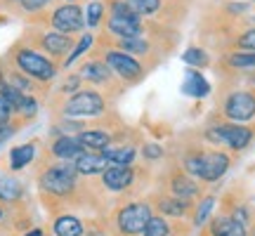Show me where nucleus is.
<instances>
[{
  "mask_svg": "<svg viewBox=\"0 0 255 236\" xmlns=\"http://www.w3.org/2000/svg\"><path fill=\"white\" fill-rule=\"evenodd\" d=\"M78 177L73 161H55L38 175V187L45 199L69 201L78 191Z\"/></svg>",
  "mask_w": 255,
  "mask_h": 236,
  "instance_id": "1",
  "label": "nucleus"
},
{
  "mask_svg": "<svg viewBox=\"0 0 255 236\" xmlns=\"http://www.w3.org/2000/svg\"><path fill=\"white\" fill-rule=\"evenodd\" d=\"M255 127L246 123H232V120H220L203 130V139L213 146H229L232 151H244L253 142Z\"/></svg>",
  "mask_w": 255,
  "mask_h": 236,
  "instance_id": "2",
  "label": "nucleus"
},
{
  "mask_svg": "<svg viewBox=\"0 0 255 236\" xmlns=\"http://www.w3.org/2000/svg\"><path fill=\"white\" fill-rule=\"evenodd\" d=\"M151 215H154V208H151L149 199L128 201L114 213V229L121 236H139L144 232L146 222L151 220Z\"/></svg>",
  "mask_w": 255,
  "mask_h": 236,
  "instance_id": "3",
  "label": "nucleus"
},
{
  "mask_svg": "<svg viewBox=\"0 0 255 236\" xmlns=\"http://www.w3.org/2000/svg\"><path fill=\"white\" fill-rule=\"evenodd\" d=\"M12 59H14L19 71L36 83H50L57 76L55 64L50 62L45 55H40L38 50H33V47H24V45L14 47Z\"/></svg>",
  "mask_w": 255,
  "mask_h": 236,
  "instance_id": "4",
  "label": "nucleus"
},
{
  "mask_svg": "<svg viewBox=\"0 0 255 236\" xmlns=\"http://www.w3.org/2000/svg\"><path fill=\"white\" fill-rule=\"evenodd\" d=\"M107 111V100L97 90H78L62 104V114L66 118H95Z\"/></svg>",
  "mask_w": 255,
  "mask_h": 236,
  "instance_id": "5",
  "label": "nucleus"
},
{
  "mask_svg": "<svg viewBox=\"0 0 255 236\" xmlns=\"http://www.w3.org/2000/svg\"><path fill=\"white\" fill-rule=\"evenodd\" d=\"M220 114L232 123H248L255 118V90H234L220 104Z\"/></svg>",
  "mask_w": 255,
  "mask_h": 236,
  "instance_id": "6",
  "label": "nucleus"
},
{
  "mask_svg": "<svg viewBox=\"0 0 255 236\" xmlns=\"http://www.w3.org/2000/svg\"><path fill=\"white\" fill-rule=\"evenodd\" d=\"M104 64L119 76L121 81L128 83V85H135V83H139L146 76V71L142 69V64L137 62L135 57L123 52V50H116V47L104 52Z\"/></svg>",
  "mask_w": 255,
  "mask_h": 236,
  "instance_id": "7",
  "label": "nucleus"
},
{
  "mask_svg": "<svg viewBox=\"0 0 255 236\" xmlns=\"http://www.w3.org/2000/svg\"><path fill=\"white\" fill-rule=\"evenodd\" d=\"M201 182L194 180L191 175H187L182 168H173L170 175H168V182H165V194H170V196H177V199L182 201H194L201 196Z\"/></svg>",
  "mask_w": 255,
  "mask_h": 236,
  "instance_id": "8",
  "label": "nucleus"
},
{
  "mask_svg": "<svg viewBox=\"0 0 255 236\" xmlns=\"http://www.w3.org/2000/svg\"><path fill=\"white\" fill-rule=\"evenodd\" d=\"M232 168V158L229 154L220 151V149H203V161H201V173L199 182H218L225 177L227 170Z\"/></svg>",
  "mask_w": 255,
  "mask_h": 236,
  "instance_id": "9",
  "label": "nucleus"
},
{
  "mask_svg": "<svg viewBox=\"0 0 255 236\" xmlns=\"http://www.w3.org/2000/svg\"><path fill=\"white\" fill-rule=\"evenodd\" d=\"M151 208L158 210V215L163 218H175V220H182V218H191V210H194V203L191 201H182L177 196H170L165 191H156L151 194Z\"/></svg>",
  "mask_w": 255,
  "mask_h": 236,
  "instance_id": "10",
  "label": "nucleus"
},
{
  "mask_svg": "<svg viewBox=\"0 0 255 236\" xmlns=\"http://www.w3.org/2000/svg\"><path fill=\"white\" fill-rule=\"evenodd\" d=\"M50 21H52L55 31L66 33V36H71V33H76V31H81V28L85 26L83 9L78 7V5H73V2H66L62 7H57L55 12H52V19H50Z\"/></svg>",
  "mask_w": 255,
  "mask_h": 236,
  "instance_id": "11",
  "label": "nucleus"
},
{
  "mask_svg": "<svg viewBox=\"0 0 255 236\" xmlns=\"http://www.w3.org/2000/svg\"><path fill=\"white\" fill-rule=\"evenodd\" d=\"M135 165H109L100 177L104 189L119 194V191H128L135 184Z\"/></svg>",
  "mask_w": 255,
  "mask_h": 236,
  "instance_id": "12",
  "label": "nucleus"
},
{
  "mask_svg": "<svg viewBox=\"0 0 255 236\" xmlns=\"http://www.w3.org/2000/svg\"><path fill=\"white\" fill-rule=\"evenodd\" d=\"M73 165H76V170H78L81 177H97V175H102L109 168V161H107L100 151H83V154L73 161Z\"/></svg>",
  "mask_w": 255,
  "mask_h": 236,
  "instance_id": "13",
  "label": "nucleus"
},
{
  "mask_svg": "<svg viewBox=\"0 0 255 236\" xmlns=\"http://www.w3.org/2000/svg\"><path fill=\"white\" fill-rule=\"evenodd\" d=\"M206 234L208 236H248V229L244 225H239L234 218L220 213L215 218H210Z\"/></svg>",
  "mask_w": 255,
  "mask_h": 236,
  "instance_id": "14",
  "label": "nucleus"
},
{
  "mask_svg": "<svg viewBox=\"0 0 255 236\" xmlns=\"http://www.w3.org/2000/svg\"><path fill=\"white\" fill-rule=\"evenodd\" d=\"M85 149L78 144L76 135H59L50 146V156L55 161H76Z\"/></svg>",
  "mask_w": 255,
  "mask_h": 236,
  "instance_id": "15",
  "label": "nucleus"
},
{
  "mask_svg": "<svg viewBox=\"0 0 255 236\" xmlns=\"http://www.w3.org/2000/svg\"><path fill=\"white\" fill-rule=\"evenodd\" d=\"M76 139H78V144L85 149V151H104V149H109L111 144H114V135L111 132H107V130H81L78 135H76Z\"/></svg>",
  "mask_w": 255,
  "mask_h": 236,
  "instance_id": "16",
  "label": "nucleus"
},
{
  "mask_svg": "<svg viewBox=\"0 0 255 236\" xmlns=\"http://www.w3.org/2000/svg\"><path fill=\"white\" fill-rule=\"evenodd\" d=\"M107 28L116 38H139L144 33L142 19H128V17H109L107 19Z\"/></svg>",
  "mask_w": 255,
  "mask_h": 236,
  "instance_id": "17",
  "label": "nucleus"
},
{
  "mask_svg": "<svg viewBox=\"0 0 255 236\" xmlns=\"http://www.w3.org/2000/svg\"><path fill=\"white\" fill-rule=\"evenodd\" d=\"M38 45L43 47L47 55L62 57L73 47V38L66 36V33H59V31H50V33H43L38 38Z\"/></svg>",
  "mask_w": 255,
  "mask_h": 236,
  "instance_id": "18",
  "label": "nucleus"
},
{
  "mask_svg": "<svg viewBox=\"0 0 255 236\" xmlns=\"http://www.w3.org/2000/svg\"><path fill=\"white\" fill-rule=\"evenodd\" d=\"M81 76L83 81H90L95 85H109L111 83V69L104 64V59H90L81 66Z\"/></svg>",
  "mask_w": 255,
  "mask_h": 236,
  "instance_id": "19",
  "label": "nucleus"
},
{
  "mask_svg": "<svg viewBox=\"0 0 255 236\" xmlns=\"http://www.w3.org/2000/svg\"><path fill=\"white\" fill-rule=\"evenodd\" d=\"M21 199H24V184L12 175H0V203L17 206Z\"/></svg>",
  "mask_w": 255,
  "mask_h": 236,
  "instance_id": "20",
  "label": "nucleus"
},
{
  "mask_svg": "<svg viewBox=\"0 0 255 236\" xmlns=\"http://www.w3.org/2000/svg\"><path fill=\"white\" fill-rule=\"evenodd\" d=\"M52 232H55V236H83L85 234V225H83V220H78L76 215L64 213V215H57L55 218Z\"/></svg>",
  "mask_w": 255,
  "mask_h": 236,
  "instance_id": "21",
  "label": "nucleus"
},
{
  "mask_svg": "<svg viewBox=\"0 0 255 236\" xmlns=\"http://www.w3.org/2000/svg\"><path fill=\"white\" fill-rule=\"evenodd\" d=\"M100 154L109 161V165H132L137 149L135 144H111L109 149H104Z\"/></svg>",
  "mask_w": 255,
  "mask_h": 236,
  "instance_id": "22",
  "label": "nucleus"
},
{
  "mask_svg": "<svg viewBox=\"0 0 255 236\" xmlns=\"http://www.w3.org/2000/svg\"><path fill=\"white\" fill-rule=\"evenodd\" d=\"M182 92L184 95H189V97H206V95L210 92V85L199 71L189 69L187 76H184V81H182Z\"/></svg>",
  "mask_w": 255,
  "mask_h": 236,
  "instance_id": "23",
  "label": "nucleus"
},
{
  "mask_svg": "<svg viewBox=\"0 0 255 236\" xmlns=\"http://www.w3.org/2000/svg\"><path fill=\"white\" fill-rule=\"evenodd\" d=\"M33 156H36V142L14 146V149L9 151V170L17 173V170H21V168H26V165L33 161Z\"/></svg>",
  "mask_w": 255,
  "mask_h": 236,
  "instance_id": "24",
  "label": "nucleus"
},
{
  "mask_svg": "<svg viewBox=\"0 0 255 236\" xmlns=\"http://www.w3.org/2000/svg\"><path fill=\"white\" fill-rule=\"evenodd\" d=\"M215 208V196H201L196 203H194V210H191V225L194 227H203L208 215Z\"/></svg>",
  "mask_w": 255,
  "mask_h": 236,
  "instance_id": "25",
  "label": "nucleus"
},
{
  "mask_svg": "<svg viewBox=\"0 0 255 236\" xmlns=\"http://www.w3.org/2000/svg\"><path fill=\"white\" fill-rule=\"evenodd\" d=\"M175 232H177V229H175V225L168 222V218H163V215H151V220L146 222L142 236H170V234H175Z\"/></svg>",
  "mask_w": 255,
  "mask_h": 236,
  "instance_id": "26",
  "label": "nucleus"
},
{
  "mask_svg": "<svg viewBox=\"0 0 255 236\" xmlns=\"http://www.w3.org/2000/svg\"><path fill=\"white\" fill-rule=\"evenodd\" d=\"M116 50H123L128 55H146L149 52V40L144 36L139 38H116Z\"/></svg>",
  "mask_w": 255,
  "mask_h": 236,
  "instance_id": "27",
  "label": "nucleus"
},
{
  "mask_svg": "<svg viewBox=\"0 0 255 236\" xmlns=\"http://www.w3.org/2000/svg\"><path fill=\"white\" fill-rule=\"evenodd\" d=\"M137 17H149L161 9V0H123Z\"/></svg>",
  "mask_w": 255,
  "mask_h": 236,
  "instance_id": "28",
  "label": "nucleus"
},
{
  "mask_svg": "<svg viewBox=\"0 0 255 236\" xmlns=\"http://www.w3.org/2000/svg\"><path fill=\"white\" fill-rule=\"evenodd\" d=\"M225 62L232 69H255V52H248V50L232 52V55L225 57Z\"/></svg>",
  "mask_w": 255,
  "mask_h": 236,
  "instance_id": "29",
  "label": "nucleus"
},
{
  "mask_svg": "<svg viewBox=\"0 0 255 236\" xmlns=\"http://www.w3.org/2000/svg\"><path fill=\"white\" fill-rule=\"evenodd\" d=\"M5 81H7L14 90L21 92V95H31V92H33V81L26 78L21 71H5Z\"/></svg>",
  "mask_w": 255,
  "mask_h": 236,
  "instance_id": "30",
  "label": "nucleus"
},
{
  "mask_svg": "<svg viewBox=\"0 0 255 236\" xmlns=\"http://www.w3.org/2000/svg\"><path fill=\"white\" fill-rule=\"evenodd\" d=\"M182 62L184 64H189V66H208L210 62V57L206 55V50H201V47H187L184 50V55H182Z\"/></svg>",
  "mask_w": 255,
  "mask_h": 236,
  "instance_id": "31",
  "label": "nucleus"
},
{
  "mask_svg": "<svg viewBox=\"0 0 255 236\" xmlns=\"http://www.w3.org/2000/svg\"><path fill=\"white\" fill-rule=\"evenodd\" d=\"M92 45V36L90 33H88V36H83L81 38V43H78V45L73 47V52L69 57H66V62H64V66H71L73 62H76V59H78V57L81 55H85V50H88V47Z\"/></svg>",
  "mask_w": 255,
  "mask_h": 236,
  "instance_id": "32",
  "label": "nucleus"
},
{
  "mask_svg": "<svg viewBox=\"0 0 255 236\" xmlns=\"http://www.w3.org/2000/svg\"><path fill=\"white\" fill-rule=\"evenodd\" d=\"M102 14H104V5L102 2H90L88 5V26H97L102 21Z\"/></svg>",
  "mask_w": 255,
  "mask_h": 236,
  "instance_id": "33",
  "label": "nucleus"
},
{
  "mask_svg": "<svg viewBox=\"0 0 255 236\" xmlns=\"http://www.w3.org/2000/svg\"><path fill=\"white\" fill-rule=\"evenodd\" d=\"M237 45L241 50H248V52H255V28H248L241 36L237 38Z\"/></svg>",
  "mask_w": 255,
  "mask_h": 236,
  "instance_id": "34",
  "label": "nucleus"
},
{
  "mask_svg": "<svg viewBox=\"0 0 255 236\" xmlns=\"http://www.w3.org/2000/svg\"><path fill=\"white\" fill-rule=\"evenodd\" d=\"M81 76H71V78H66V81L62 83V88H59V92L62 95H76V92L81 90Z\"/></svg>",
  "mask_w": 255,
  "mask_h": 236,
  "instance_id": "35",
  "label": "nucleus"
},
{
  "mask_svg": "<svg viewBox=\"0 0 255 236\" xmlns=\"http://www.w3.org/2000/svg\"><path fill=\"white\" fill-rule=\"evenodd\" d=\"M142 156H144V158H149V161H158V158H163V146L144 144V146H142Z\"/></svg>",
  "mask_w": 255,
  "mask_h": 236,
  "instance_id": "36",
  "label": "nucleus"
},
{
  "mask_svg": "<svg viewBox=\"0 0 255 236\" xmlns=\"http://www.w3.org/2000/svg\"><path fill=\"white\" fill-rule=\"evenodd\" d=\"M19 5L26 9V12H38V9L45 7V5H50V0H19Z\"/></svg>",
  "mask_w": 255,
  "mask_h": 236,
  "instance_id": "37",
  "label": "nucleus"
},
{
  "mask_svg": "<svg viewBox=\"0 0 255 236\" xmlns=\"http://www.w3.org/2000/svg\"><path fill=\"white\" fill-rule=\"evenodd\" d=\"M12 116H14L12 107H9L7 102L0 97V125H5V123H12Z\"/></svg>",
  "mask_w": 255,
  "mask_h": 236,
  "instance_id": "38",
  "label": "nucleus"
},
{
  "mask_svg": "<svg viewBox=\"0 0 255 236\" xmlns=\"http://www.w3.org/2000/svg\"><path fill=\"white\" fill-rule=\"evenodd\" d=\"M17 130H19V123H5V125H0V144L7 142L12 135H17Z\"/></svg>",
  "mask_w": 255,
  "mask_h": 236,
  "instance_id": "39",
  "label": "nucleus"
},
{
  "mask_svg": "<svg viewBox=\"0 0 255 236\" xmlns=\"http://www.w3.org/2000/svg\"><path fill=\"white\" fill-rule=\"evenodd\" d=\"M85 236H121V234L114 229V225H111V227H92Z\"/></svg>",
  "mask_w": 255,
  "mask_h": 236,
  "instance_id": "40",
  "label": "nucleus"
},
{
  "mask_svg": "<svg viewBox=\"0 0 255 236\" xmlns=\"http://www.w3.org/2000/svg\"><path fill=\"white\" fill-rule=\"evenodd\" d=\"M21 236H45V232H43V229H28L26 234H21Z\"/></svg>",
  "mask_w": 255,
  "mask_h": 236,
  "instance_id": "41",
  "label": "nucleus"
},
{
  "mask_svg": "<svg viewBox=\"0 0 255 236\" xmlns=\"http://www.w3.org/2000/svg\"><path fill=\"white\" fill-rule=\"evenodd\" d=\"M5 218V206H2V203H0V220Z\"/></svg>",
  "mask_w": 255,
  "mask_h": 236,
  "instance_id": "42",
  "label": "nucleus"
},
{
  "mask_svg": "<svg viewBox=\"0 0 255 236\" xmlns=\"http://www.w3.org/2000/svg\"><path fill=\"white\" fill-rule=\"evenodd\" d=\"M248 236H255V227H253V232H248Z\"/></svg>",
  "mask_w": 255,
  "mask_h": 236,
  "instance_id": "43",
  "label": "nucleus"
},
{
  "mask_svg": "<svg viewBox=\"0 0 255 236\" xmlns=\"http://www.w3.org/2000/svg\"><path fill=\"white\" fill-rule=\"evenodd\" d=\"M66 2H71V0H66Z\"/></svg>",
  "mask_w": 255,
  "mask_h": 236,
  "instance_id": "44",
  "label": "nucleus"
},
{
  "mask_svg": "<svg viewBox=\"0 0 255 236\" xmlns=\"http://www.w3.org/2000/svg\"><path fill=\"white\" fill-rule=\"evenodd\" d=\"M7 2H12V0H7Z\"/></svg>",
  "mask_w": 255,
  "mask_h": 236,
  "instance_id": "45",
  "label": "nucleus"
},
{
  "mask_svg": "<svg viewBox=\"0 0 255 236\" xmlns=\"http://www.w3.org/2000/svg\"><path fill=\"white\" fill-rule=\"evenodd\" d=\"M203 236H208V234H203Z\"/></svg>",
  "mask_w": 255,
  "mask_h": 236,
  "instance_id": "46",
  "label": "nucleus"
},
{
  "mask_svg": "<svg viewBox=\"0 0 255 236\" xmlns=\"http://www.w3.org/2000/svg\"><path fill=\"white\" fill-rule=\"evenodd\" d=\"M0 236H2V234H0Z\"/></svg>",
  "mask_w": 255,
  "mask_h": 236,
  "instance_id": "47",
  "label": "nucleus"
}]
</instances>
